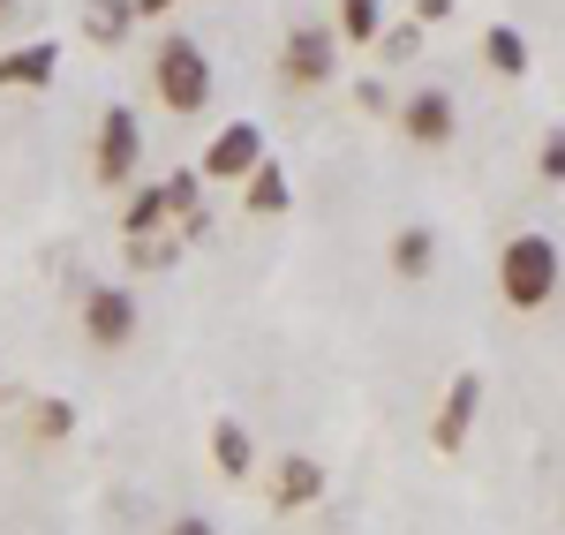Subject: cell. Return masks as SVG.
<instances>
[{
	"mask_svg": "<svg viewBox=\"0 0 565 535\" xmlns=\"http://www.w3.org/2000/svg\"><path fill=\"white\" fill-rule=\"evenodd\" d=\"M498 295H505V310H551L558 302V234H513L505 249H498Z\"/></svg>",
	"mask_w": 565,
	"mask_h": 535,
	"instance_id": "obj_1",
	"label": "cell"
},
{
	"mask_svg": "<svg viewBox=\"0 0 565 535\" xmlns=\"http://www.w3.org/2000/svg\"><path fill=\"white\" fill-rule=\"evenodd\" d=\"M151 90H159V106L167 114H204L212 106V61H204V45L196 39H159L151 53Z\"/></svg>",
	"mask_w": 565,
	"mask_h": 535,
	"instance_id": "obj_2",
	"label": "cell"
},
{
	"mask_svg": "<svg viewBox=\"0 0 565 535\" xmlns=\"http://www.w3.org/2000/svg\"><path fill=\"white\" fill-rule=\"evenodd\" d=\"M136 167H143V121L129 106H106L98 114V143H90V174L106 189H121V181H136Z\"/></svg>",
	"mask_w": 565,
	"mask_h": 535,
	"instance_id": "obj_3",
	"label": "cell"
},
{
	"mask_svg": "<svg viewBox=\"0 0 565 535\" xmlns=\"http://www.w3.org/2000/svg\"><path fill=\"white\" fill-rule=\"evenodd\" d=\"M332 68H340V39H332V23H295L287 45H279V76L295 90H317L332 84Z\"/></svg>",
	"mask_w": 565,
	"mask_h": 535,
	"instance_id": "obj_4",
	"label": "cell"
},
{
	"mask_svg": "<svg viewBox=\"0 0 565 535\" xmlns=\"http://www.w3.org/2000/svg\"><path fill=\"white\" fill-rule=\"evenodd\" d=\"M257 159H264V129L257 121H226V129L204 143V167H196V174L204 181H242Z\"/></svg>",
	"mask_w": 565,
	"mask_h": 535,
	"instance_id": "obj_5",
	"label": "cell"
},
{
	"mask_svg": "<svg viewBox=\"0 0 565 535\" xmlns=\"http://www.w3.org/2000/svg\"><path fill=\"white\" fill-rule=\"evenodd\" d=\"M476 415H482V377H476V370H460V377L445 385V407H437V422H430V446L437 452H460V446H468V430H476Z\"/></svg>",
	"mask_w": 565,
	"mask_h": 535,
	"instance_id": "obj_6",
	"label": "cell"
},
{
	"mask_svg": "<svg viewBox=\"0 0 565 535\" xmlns=\"http://www.w3.org/2000/svg\"><path fill=\"white\" fill-rule=\"evenodd\" d=\"M84 332H90V347H129L136 340V295L129 287H90L84 295Z\"/></svg>",
	"mask_w": 565,
	"mask_h": 535,
	"instance_id": "obj_7",
	"label": "cell"
},
{
	"mask_svg": "<svg viewBox=\"0 0 565 535\" xmlns=\"http://www.w3.org/2000/svg\"><path fill=\"white\" fill-rule=\"evenodd\" d=\"M53 76H61V45L53 39H31V45L0 53V90H45Z\"/></svg>",
	"mask_w": 565,
	"mask_h": 535,
	"instance_id": "obj_8",
	"label": "cell"
},
{
	"mask_svg": "<svg viewBox=\"0 0 565 535\" xmlns=\"http://www.w3.org/2000/svg\"><path fill=\"white\" fill-rule=\"evenodd\" d=\"M452 121H460L452 90H415V98L399 106V129H407V143H452Z\"/></svg>",
	"mask_w": 565,
	"mask_h": 535,
	"instance_id": "obj_9",
	"label": "cell"
},
{
	"mask_svg": "<svg viewBox=\"0 0 565 535\" xmlns=\"http://www.w3.org/2000/svg\"><path fill=\"white\" fill-rule=\"evenodd\" d=\"M317 497H324V468L302 460V452H287V460H279V475H271V505H279V513H295V505H317Z\"/></svg>",
	"mask_w": 565,
	"mask_h": 535,
	"instance_id": "obj_10",
	"label": "cell"
},
{
	"mask_svg": "<svg viewBox=\"0 0 565 535\" xmlns=\"http://www.w3.org/2000/svg\"><path fill=\"white\" fill-rule=\"evenodd\" d=\"M242 181H249V212H257V220H279V212L295 204V181H287V167H271V159H257Z\"/></svg>",
	"mask_w": 565,
	"mask_h": 535,
	"instance_id": "obj_11",
	"label": "cell"
},
{
	"mask_svg": "<svg viewBox=\"0 0 565 535\" xmlns=\"http://www.w3.org/2000/svg\"><path fill=\"white\" fill-rule=\"evenodd\" d=\"M482 61H490L498 76H527V68H535V53H527V39L513 23H490V31H482Z\"/></svg>",
	"mask_w": 565,
	"mask_h": 535,
	"instance_id": "obj_12",
	"label": "cell"
},
{
	"mask_svg": "<svg viewBox=\"0 0 565 535\" xmlns=\"http://www.w3.org/2000/svg\"><path fill=\"white\" fill-rule=\"evenodd\" d=\"M136 31V0H90L84 8V39L90 45H121Z\"/></svg>",
	"mask_w": 565,
	"mask_h": 535,
	"instance_id": "obj_13",
	"label": "cell"
},
{
	"mask_svg": "<svg viewBox=\"0 0 565 535\" xmlns=\"http://www.w3.org/2000/svg\"><path fill=\"white\" fill-rule=\"evenodd\" d=\"M430 265H437V234L430 226H399V234H392V271H399V279H423Z\"/></svg>",
	"mask_w": 565,
	"mask_h": 535,
	"instance_id": "obj_14",
	"label": "cell"
},
{
	"mask_svg": "<svg viewBox=\"0 0 565 535\" xmlns=\"http://www.w3.org/2000/svg\"><path fill=\"white\" fill-rule=\"evenodd\" d=\"M212 460H218V475H249V460H257V446H249V430L242 422H212Z\"/></svg>",
	"mask_w": 565,
	"mask_h": 535,
	"instance_id": "obj_15",
	"label": "cell"
},
{
	"mask_svg": "<svg viewBox=\"0 0 565 535\" xmlns=\"http://www.w3.org/2000/svg\"><path fill=\"white\" fill-rule=\"evenodd\" d=\"M377 31H385V0H340V23H332V39L370 45Z\"/></svg>",
	"mask_w": 565,
	"mask_h": 535,
	"instance_id": "obj_16",
	"label": "cell"
},
{
	"mask_svg": "<svg viewBox=\"0 0 565 535\" xmlns=\"http://www.w3.org/2000/svg\"><path fill=\"white\" fill-rule=\"evenodd\" d=\"M370 45H377L392 68H399V61H415V53H423V23H392V31H377Z\"/></svg>",
	"mask_w": 565,
	"mask_h": 535,
	"instance_id": "obj_17",
	"label": "cell"
},
{
	"mask_svg": "<svg viewBox=\"0 0 565 535\" xmlns=\"http://www.w3.org/2000/svg\"><path fill=\"white\" fill-rule=\"evenodd\" d=\"M31 422H39V438H68V430H76V407H68V400H39Z\"/></svg>",
	"mask_w": 565,
	"mask_h": 535,
	"instance_id": "obj_18",
	"label": "cell"
},
{
	"mask_svg": "<svg viewBox=\"0 0 565 535\" xmlns=\"http://www.w3.org/2000/svg\"><path fill=\"white\" fill-rule=\"evenodd\" d=\"M535 174H543V181H565V136H558V129L543 136V151H535Z\"/></svg>",
	"mask_w": 565,
	"mask_h": 535,
	"instance_id": "obj_19",
	"label": "cell"
},
{
	"mask_svg": "<svg viewBox=\"0 0 565 535\" xmlns=\"http://www.w3.org/2000/svg\"><path fill=\"white\" fill-rule=\"evenodd\" d=\"M445 15H452V0H415V23H423V31H430V23H445Z\"/></svg>",
	"mask_w": 565,
	"mask_h": 535,
	"instance_id": "obj_20",
	"label": "cell"
},
{
	"mask_svg": "<svg viewBox=\"0 0 565 535\" xmlns=\"http://www.w3.org/2000/svg\"><path fill=\"white\" fill-rule=\"evenodd\" d=\"M167 535H218V528H212V521H204V513H181V521H174V528H167Z\"/></svg>",
	"mask_w": 565,
	"mask_h": 535,
	"instance_id": "obj_21",
	"label": "cell"
},
{
	"mask_svg": "<svg viewBox=\"0 0 565 535\" xmlns=\"http://www.w3.org/2000/svg\"><path fill=\"white\" fill-rule=\"evenodd\" d=\"M143 15H174V0H136V23H143Z\"/></svg>",
	"mask_w": 565,
	"mask_h": 535,
	"instance_id": "obj_22",
	"label": "cell"
},
{
	"mask_svg": "<svg viewBox=\"0 0 565 535\" xmlns=\"http://www.w3.org/2000/svg\"><path fill=\"white\" fill-rule=\"evenodd\" d=\"M8 15H15V0H0V23H8Z\"/></svg>",
	"mask_w": 565,
	"mask_h": 535,
	"instance_id": "obj_23",
	"label": "cell"
}]
</instances>
